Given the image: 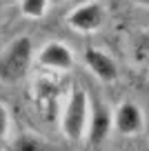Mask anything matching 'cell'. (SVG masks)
<instances>
[{
  "mask_svg": "<svg viewBox=\"0 0 149 151\" xmlns=\"http://www.w3.org/2000/svg\"><path fill=\"white\" fill-rule=\"evenodd\" d=\"M33 60H36V53H33L31 38L29 36L14 38L0 53V82L14 85V82H20L22 78H27Z\"/></svg>",
  "mask_w": 149,
  "mask_h": 151,
  "instance_id": "6da1fadb",
  "label": "cell"
},
{
  "mask_svg": "<svg viewBox=\"0 0 149 151\" xmlns=\"http://www.w3.org/2000/svg\"><path fill=\"white\" fill-rule=\"evenodd\" d=\"M89 118H91V102L82 89H71L60 111V131L67 140H82L87 136Z\"/></svg>",
  "mask_w": 149,
  "mask_h": 151,
  "instance_id": "7a4b0ae2",
  "label": "cell"
},
{
  "mask_svg": "<svg viewBox=\"0 0 149 151\" xmlns=\"http://www.w3.org/2000/svg\"><path fill=\"white\" fill-rule=\"evenodd\" d=\"M105 18H107V11H105L103 2L98 0H87V2H80L74 9L67 14V24L69 29L78 33H93L105 24Z\"/></svg>",
  "mask_w": 149,
  "mask_h": 151,
  "instance_id": "3957f363",
  "label": "cell"
},
{
  "mask_svg": "<svg viewBox=\"0 0 149 151\" xmlns=\"http://www.w3.org/2000/svg\"><path fill=\"white\" fill-rule=\"evenodd\" d=\"M36 62L42 69L49 71H71L74 69V51L60 40H49L47 45H42L40 51L36 53Z\"/></svg>",
  "mask_w": 149,
  "mask_h": 151,
  "instance_id": "277c9868",
  "label": "cell"
},
{
  "mask_svg": "<svg viewBox=\"0 0 149 151\" xmlns=\"http://www.w3.org/2000/svg\"><path fill=\"white\" fill-rule=\"evenodd\" d=\"M111 122H114V129L118 133H122V136H136V133L142 131V124H145L142 109L134 102H122L111 111Z\"/></svg>",
  "mask_w": 149,
  "mask_h": 151,
  "instance_id": "5b68a950",
  "label": "cell"
},
{
  "mask_svg": "<svg viewBox=\"0 0 149 151\" xmlns=\"http://www.w3.org/2000/svg\"><path fill=\"white\" fill-rule=\"evenodd\" d=\"M85 65H87V69L96 76L98 80H103V82H114L118 78L116 62H114V58L109 56V53H105L103 49L89 47L87 51H85Z\"/></svg>",
  "mask_w": 149,
  "mask_h": 151,
  "instance_id": "8992f818",
  "label": "cell"
},
{
  "mask_svg": "<svg viewBox=\"0 0 149 151\" xmlns=\"http://www.w3.org/2000/svg\"><path fill=\"white\" fill-rule=\"evenodd\" d=\"M114 129L111 122V111L105 104H96L91 107V118H89V127H87V138L91 145H103L107 140L109 131Z\"/></svg>",
  "mask_w": 149,
  "mask_h": 151,
  "instance_id": "52a82bcc",
  "label": "cell"
},
{
  "mask_svg": "<svg viewBox=\"0 0 149 151\" xmlns=\"http://www.w3.org/2000/svg\"><path fill=\"white\" fill-rule=\"evenodd\" d=\"M51 2L49 0H18V9L27 20H40L47 16Z\"/></svg>",
  "mask_w": 149,
  "mask_h": 151,
  "instance_id": "ba28073f",
  "label": "cell"
},
{
  "mask_svg": "<svg viewBox=\"0 0 149 151\" xmlns=\"http://www.w3.org/2000/svg\"><path fill=\"white\" fill-rule=\"evenodd\" d=\"M9 131H11V113L5 104L0 102V142L9 136Z\"/></svg>",
  "mask_w": 149,
  "mask_h": 151,
  "instance_id": "9c48e42d",
  "label": "cell"
},
{
  "mask_svg": "<svg viewBox=\"0 0 149 151\" xmlns=\"http://www.w3.org/2000/svg\"><path fill=\"white\" fill-rule=\"evenodd\" d=\"M11 151H42V147L33 138H18L16 145L11 147Z\"/></svg>",
  "mask_w": 149,
  "mask_h": 151,
  "instance_id": "30bf717a",
  "label": "cell"
},
{
  "mask_svg": "<svg viewBox=\"0 0 149 151\" xmlns=\"http://www.w3.org/2000/svg\"><path fill=\"white\" fill-rule=\"evenodd\" d=\"M136 58H138L140 62H145V65H149V33H145V36L140 38L138 47H136Z\"/></svg>",
  "mask_w": 149,
  "mask_h": 151,
  "instance_id": "8fae6325",
  "label": "cell"
},
{
  "mask_svg": "<svg viewBox=\"0 0 149 151\" xmlns=\"http://www.w3.org/2000/svg\"><path fill=\"white\" fill-rule=\"evenodd\" d=\"M134 5H138V7H147L149 9V0H131Z\"/></svg>",
  "mask_w": 149,
  "mask_h": 151,
  "instance_id": "7c38bea8",
  "label": "cell"
},
{
  "mask_svg": "<svg viewBox=\"0 0 149 151\" xmlns=\"http://www.w3.org/2000/svg\"><path fill=\"white\" fill-rule=\"evenodd\" d=\"M51 5H65V2H69V0H49Z\"/></svg>",
  "mask_w": 149,
  "mask_h": 151,
  "instance_id": "4fadbf2b",
  "label": "cell"
},
{
  "mask_svg": "<svg viewBox=\"0 0 149 151\" xmlns=\"http://www.w3.org/2000/svg\"><path fill=\"white\" fill-rule=\"evenodd\" d=\"M2 14H5V0H0V18H2Z\"/></svg>",
  "mask_w": 149,
  "mask_h": 151,
  "instance_id": "5bb4252c",
  "label": "cell"
}]
</instances>
